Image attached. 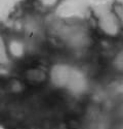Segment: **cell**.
<instances>
[{
	"mask_svg": "<svg viewBox=\"0 0 123 129\" xmlns=\"http://www.w3.org/2000/svg\"><path fill=\"white\" fill-rule=\"evenodd\" d=\"M98 24L100 29L105 34L109 36H116L121 28V21L119 20L116 13L113 12H104L100 15Z\"/></svg>",
	"mask_w": 123,
	"mask_h": 129,
	"instance_id": "cell-1",
	"label": "cell"
},
{
	"mask_svg": "<svg viewBox=\"0 0 123 129\" xmlns=\"http://www.w3.org/2000/svg\"><path fill=\"white\" fill-rule=\"evenodd\" d=\"M70 78V68L64 64L54 65L51 69V81L58 86L64 85Z\"/></svg>",
	"mask_w": 123,
	"mask_h": 129,
	"instance_id": "cell-2",
	"label": "cell"
},
{
	"mask_svg": "<svg viewBox=\"0 0 123 129\" xmlns=\"http://www.w3.org/2000/svg\"><path fill=\"white\" fill-rule=\"evenodd\" d=\"M8 50H9V53L16 58H20L25 53L24 45L18 40H12L10 41L9 46H8Z\"/></svg>",
	"mask_w": 123,
	"mask_h": 129,
	"instance_id": "cell-3",
	"label": "cell"
},
{
	"mask_svg": "<svg viewBox=\"0 0 123 129\" xmlns=\"http://www.w3.org/2000/svg\"><path fill=\"white\" fill-rule=\"evenodd\" d=\"M27 78L30 81L33 82H43L46 78V74L43 70L38 69V68H33V69H29L27 72Z\"/></svg>",
	"mask_w": 123,
	"mask_h": 129,
	"instance_id": "cell-4",
	"label": "cell"
},
{
	"mask_svg": "<svg viewBox=\"0 0 123 129\" xmlns=\"http://www.w3.org/2000/svg\"><path fill=\"white\" fill-rule=\"evenodd\" d=\"M38 1L44 7H52L58 2V0H38Z\"/></svg>",
	"mask_w": 123,
	"mask_h": 129,
	"instance_id": "cell-5",
	"label": "cell"
},
{
	"mask_svg": "<svg viewBox=\"0 0 123 129\" xmlns=\"http://www.w3.org/2000/svg\"><path fill=\"white\" fill-rule=\"evenodd\" d=\"M1 62L6 63L7 62V57H6V53H5V47L3 45V41L1 39Z\"/></svg>",
	"mask_w": 123,
	"mask_h": 129,
	"instance_id": "cell-6",
	"label": "cell"
},
{
	"mask_svg": "<svg viewBox=\"0 0 123 129\" xmlns=\"http://www.w3.org/2000/svg\"><path fill=\"white\" fill-rule=\"evenodd\" d=\"M116 15L118 16L119 20L121 21V23L123 24V7L118 6V7L116 8Z\"/></svg>",
	"mask_w": 123,
	"mask_h": 129,
	"instance_id": "cell-7",
	"label": "cell"
}]
</instances>
